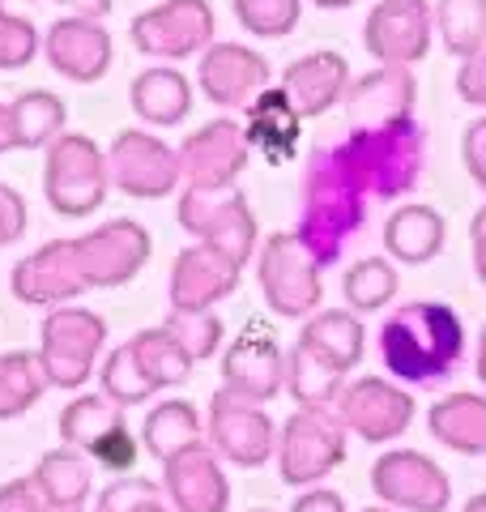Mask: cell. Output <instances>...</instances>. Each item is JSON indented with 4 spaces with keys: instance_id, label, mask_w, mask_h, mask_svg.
<instances>
[{
    "instance_id": "1",
    "label": "cell",
    "mask_w": 486,
    "mask_h": 512,
    "mask_svg": "<svg viewBox=\"0 0 486 512\" xmlns=\"http://www.w3.org/2000/svg\"><path fill=\"white\" fill-rule=\"evenodd\" d=\"M363 222H367V188L350 171L342 146H316L303 167L295 235L329 269L363 235Z\"/></svg>"
},
{
    "instance_id": "2",
    "label": "cell",
    "mask_w": 486,
    "mask_h": 512,
    "mask_svg": "<svg viewBox=\"0 0 486 512\" xmlns=\"http://www.w3.org/2000/svg\"><path fill=\"white\" fill-rule=\"evenodd\" d=\"M380 359L401 384H440L465 359V325L457 308L440 299H414L384 316Z\"/></svg>"
},
{
    "instance_id": "3",
    "label": "cell",
    "mask_w": 486,
    "mask_h": 512,
    "mask_svg": "<svg viewBox=\"0 0 486 512\" xmlns=\"http://www.w3.org/2000/svg\"><path fill=\"white\" fill-rule=\"evenodd\" d=\"M337 146H342L350 171L359 175V184L367 188V197L376 201L410 197L427 171V128L414 116L380 128H350Z\"/></svg>"
},
{
    "instance_id": "4",
    "label": "cell",
    "mask_w": 486,
    "mask_h": 512,
    "mask_svg": "<svg viewBox=\"0 0 486 512\" xmlns=\"http://www.w3.org/2000/svg\"><path fill=\"white\" fill-rule=\"evenodd\" d=\"M346 436L337 406H295L278 427V474L286 487H320L346 461Z\"/></svg>"
},
{
    "instance_id": "5",
    "label": "cell",
    "mask_w": 486,
    "mask_h": 512,
    "mask_svg": "<svg viewBox=\"0 0 486 512\" xmlns=\"http://www.w3.org/2000/svg\"><path fill=\"white\" fill-rule=\"evenodd\" d=\"M111 171L107 150H99L86 133H64L47 146L43 158V197L60 218H90L107 201Z\"/></svg>"
},
{
    "instance_id": "6",
    "label": "cell",
    "mask_w": 486,
    "mask_h": 512,
    "mask_svg": "<svg viewBox=\"0 0 486 512\" xmlns=\"http://www.w3.org/2000/svg\"><path fill=\"white\" fill-rule=\"evenodd\" d=\"M320 274L324 265L316 261L295 231H278L256 248V282H261L265 308L286 320H307L320 312Z\"/></svg>"
},
{
    "instance_id": "7",
    "label": "cell",
    "mask_w": 486,
    "mask_h": 512,
    "mask_svg": "<svg viewBox=\"0 0 486 512\" xmlns=\"http://www.w3.org/2000/svg\"><path fill=\"white\" fill-rule=\"evenodd\" d=\"M103 346H107V320L99 312H86V308H52L39 329V363L47 372V384L52 389L73 393L81 389L94 367H103Z\"/></svg>"
},
{
    "instance_id": "8",
    "label": "cell",
    "mask_w": 486,
    "mask_h": 512,
    "mask_svg": "<svg viewBox=\"0 0 486 512\" xmlns=\"http://www.w3.org/2000/svg\"><path fill=\"white\" fill-rule=\"evenodd\" d=\"M175 218H180V227L197 239V244H214L243 265L261 248L252 205L235 184L231 188H184Z\"/></svg>"
},
{
    "instance_id": "9",
    "label": "cell",
    "mask_w": 486,
    "mask_h": 512,
    "mask_svg": "<svg viewBox=\"0 0 486 512\" xmlns=\"http://www.w3.org/2000/svg\"><path fill=\"white\" fill-rule=\"evenodd\" d=\"M107 171H111V188H120L124 197H137V201H162L184 184L180 150H171L150 128H124V133H116L107 150Z\"/></svg>"
},
{
    "instance_id": "10",
    "label": "cell",
    "mask_w": 486,
    "mask_h": 512,
    "mask_svg": "<svg viewBox=\"0 0 486 512\" xmlns=\"http://www.w3.org/2000/svg\"><path fill=\"white\" fill-rule=\"evenodd\" d=\"M214 9L205 0H162V5H150L133 18L128 35H133V47L150 60H188V56H201L209 43H214Z\"/></svg>"
},
{
    "instance_id": "11",
    "label": "cell",
    "mask_w": 486,
    "mask_h": 512,
    "mask_svg": "<svg viewBox=\"0 0 486 512\" xmlns=\"http://www.w3.org/2000/svg\"><path fill=\"white\" fill-rule=\"evenodd\" d=\"M278 427L282 423H273L265 406H256L231 389L214 393L209 419H205L214 453L239 470H256V466H265L269 457H278Z\"/></svg>"
},
{
    "instance_id": "12",
    "label": "cell",
    "mask_w": 486,
    "mask_h": 512,
    "mask_svg": "<svg viewBox=\"0 0 486 512\" xmlns=\"http://www.w3.org/2000/svg\"><path fill=\"white\" fill-rule=\"evenodd\" d=\"M371 491L397 512H448L452 478L418 448H388L371 461Z\"/></svg>"
},
{
    "instance_id": "13",
    "label": "cell",
    "mask_w": 486,
    "mask_h": 512,
    "mask_svg": "<svg viewBox=\"0 0 486 512\" xmlns=\"http://www.w3.org/2000/svg\"><path fill=\"white\" fill-rule=\"evenodd\" d=\"M337 414L342 423L367 444H393L410 431L418 402L414 393H405L401 380H384V376H359L346 380L342 397H337Z\"/></svg>"
},
{
    "instance_id": "14",
    "label": "cell",
    "mask_w": 486,
    "mask_h": 512,
    "mask_svg": "<svg viewBox=\"0 0 486 512\" xmlns=\"http://www.w3.org/2000/svg\"><path fill=\"white\" fill-rule=\"evenodd\" d=\"M9 291L26 308H47V312L86 295L90 282H86V269H81L77 239H52L39 252L22 256L9 274Z\"/></svg>"
},
{
    "instance_id": "15",
    "label": "cell",
    "mask_w": 486,
    "mask_h": 512,
    "mask_svg": "<svg viewBox=\"0 0 486 512\" xmlns=\"http://www.w3.org/2000/svg\"><path fill=\"white\" fill-rule=\"evenodd\" d=\"M435 43V5L431 0H380L363 22V47L376 64H414Z\"/></svg>"
},
{
    "instance_id": "16",
    "label": "cell",
    "mask_w": 486,
    "mask_h": 512,
    "mask_svg": "<svg viewBox=\"0 0 486 512\" xmlns=\"http://www.w3.org/2000/svg\"><path fill=\"white\" fill-rule=\"evenodd\" d=\"M77 252H81V269L94 291H116V286L133 282L145 261H150V231L133 218H111L103 227H94L86 235H77Z\"/></svg>"
},
{
    "instance_id": "17",
    "label": "cell",
    "mask_w": 486,
    "mask_h": 512,
    "mask_svg": "<svg viewBox=\"0 0 486 512\" xmlns=\"http://www.w3.org/2000/svg\"><path fill=\"white\" fill-rule=\"evenodd\" d=\"M252 158L248 128L239 120L222 116L201 124L197 133L184 137L180 146V167H184V188H231Z\"/></svg>"
},
{
    "instance_id": "18",
    "label": "cell",
    "mask_w": 486,
    "mask_h": 512,
    "mask_svg": "<svg viewBox=\"0 0 486 512\" xmlns=\"http://www.w3.org/2000/svg\"><path fill=\"white\" fill-rule=\"evenodd\" d=\"M197 86L222 111H248L269 90V60L243 43H209L197 64Z\"/></svg>"
},
{
    "instance_id": "19",
    "label": "cell",
    "mask_w": 486,
    "mask_h": 512,
    "mask_svg": "<svg viewBox=\"0 0 486 512\" xmlns=\"http://www.w3.org/2000/svg\"><path fill=\"white\" fill-rule=\"evenodd\" d=\"M243 282V261L214 244H192L175 256L167 299L180 312H214L222 299H231Z\"/></svg>"
},
{
    "instance_id": "20",
    "label": "cell",
    "mask_w": 486,
    "mask_h": 512,
    "mask_svg": "<svg viewBox=\"0 0 486 512\" xmlns=\"http://www.w3.org/2000/svg\"><path fill=\"white\" fill-rule=\"evenodd\" d=\"M222 384L248 402L265 406L286 389V355L278 338L261 325H248L235 333V342L222 355Z\"/></svg>"
},
{
    "instance_id": "21",
    "label": "cell",
    "mask_w": 486,
    "mask_h": 512,
    "mask_svg": "<svg viewBox=\"0 0 486 512\" xmlns=\"http://www.w3.org/2000/svg\"><path fill=\"white\" fill-rule=\"evenodd\" d=\"M414 103H418V82L410 64H376L371 73L354 77L342 99L350 128H380L405 120L414 116Z\"/></svg>"
},
{
    "instance_id": "22",
    "label": "cell",
    "mask_w": 486,
    "mask_h": 512,
    "mask_svg": "<svg viewBox=\"0 0 486 512\" xmlns=\"http://www.w3.org/2000/svg\"><path fill=\"white\" fill-rule=\"evenodd\" d=\"M43 56L60 77L94 86L111 69V35L94 18H56L43 35Z\"/></svg>"
},
{
    "instance_id": "23",
    "label": "cell",
    "mask_w": 486,
    "mask_h": 512,
    "mask_svg": "<svg viewBox=\"0 0 486 512\" xmlns=\"http://www.w3.org/2000/svg\"><path fill=\"white\" fill-rule=\"evenodd\" d=\"M162 487L175 512H226L231 508V478L222 470L214 448H188V453L162 461Z\"/></svg>"
},
{
    "instance_id": "24",
    "label": "cell",
    "mask_w": 486,
    "mask_h": 512,
    "mask_svg": "<svg viewBox=\"0 0 486 512\" xmlns=\"http://www.w3.org/2000/svg\"><path fill=\"white\" fill-rule=\"evenodd\" d=\"M350 64L342 52H312L286 64L282 73V90L290 94V103L303 120H316L324 111H333V103L346 99L350 90Z\"/></svg>"
},
{
    "instance_id": "25",
    "label": "cell",
    "mask_w": 486,
    "mask_h": 512,
    "mask_svg": "<svg viewBox=\"0 0 486 512\" xmlns=\"http://www.w3.org/2000/svg\"><path fill=\"white\" fill-rule=\"evenodd\" d=\"M444 239H448V222L435 205L423 201H410L401 210L388 214L384 222V252L401 265H427L444 252Z\"/></svg>"
},
{
    "instance_id": "26",
    "label": "cell",
    "mask_w": 486,
    "mask_h": 512,
    "mask_svg": "<svg viewBox=\"0 0 486 512\" xmlns=\"http://www.w3.org/2000/svg\"><path fill=\"white\" fill-rule=\"evenodd\" d=\"M128 103H133V116L150 128H175L188 120L192 111V86L180 69L171 64H154L133 77L128 86Z\"/></svg>"
},
{
    "instance_id": "27",
    "label": "cell",
    "mask_w": 486,
    "mask_h": 512,
    "mask_svg": "<svg viewBox=\"0 0 486 512\" xmlns=\"http://www.w3.org/2000/svg\"><path fill=\"white\" fill-rule=\"evenodd\" d=\"M435 444L461 457H486V393H448L427 410Z\"/></svg>"
},
{
    "instance_id": "28",
    "label": "cell",
    "mask_w": 486,
    "mask_h": 512,
    "mask_svg": "<svg viewBox=\"0 0 486 512\" xmlns=\"http://www.w3.org/2000/svg\"><path fill=\"white\" fill-rule=\"evenodd\" d=\"M243 128H248V141L252 150H265L273 163H286L295 158L299 146V133H303V116L290 103V94L282 86H269L261 99H256L248 111H243Z\"/></svg>"
},
{
    "instance_id": "29",
    "label": "cell",
    "mask_w": 486,
    "mask_h": 512,
    "mask_svg": "<svg viewBox=\"0 0 486 512\" xmlns=\"http://www.w3.org/2000/svg\"><path fill=\"white\" fill-rule=\"evenodd\" d=\"M35 483L47 495L52 512H81L86 500L94 495V461L81 453V448L60 444V448H52V453L39 457Z\"/></svg>"
},
{
    "instance_id": "30",
    "label": "cell",
    "mask_w": 486,
    "mask_h": 512,
    "mask_svg": "<svg viewBox=\"0 0 486 512\" xmlns=\"http://www.w3.org/2000/svg\"><path fill=\"white\" fill-rule=\"evenodd\" d=\"M201 431H205V423H201L197 406H188L184 397H167L162 406H154L150 414H145L141 444H145V453H150L154 461H171V457L188 453V448L205 444Z\"/></svg>"
},
{
    "instance_id": "31",
    "label": "cell",
    "mask_w": 486,
    "mask_h": 512,
    "mask_svg": "<svg viewBox=\"0 0 486 512\" xmlns=\"http://www.w3.org/2000/svg\"><path fill=\"white\" fill-rule=\"evenodd\" d=\"M346 389V372L316 346L295 342L286 355V393L295 406H333Z\"/></svg>"
},
{
    "instance_id": "32",
    "label": "cell",
    "mask_w": 486,
    "mask_h": 512,
    "mask_svg": "<svg viewBox=\"0 0 486 512\" xmlns=\"http://www.w3.org/2000/svg\"><path fill=\"white\" fill-rule=\"evenodd\" d=\"M120 427H128L124 423V406H116L107 393H81V397H73V402L60 410V419H56L60 444L81 448L86 457Z\"/></svg>"
},
{
    "instance_id": "33",
    "label": "cell",
    "mask_w": 486,
    "mask_h": 512,
    "mask_svg": "<svg viewBox=\"0 0 486 512\" xmlns=\"http://www.w3.org/2000/svg\"><path fill=\"white\" fill-rule=\"evenodd\" d=\"M299 342L316 346L320 355H329L342 372H354L363 359L367 333H363V320L354 308H324L316 316H307V325L299 329Z\"/></svg>"
},
{
    "instance_id": "34",
    "label": "cell",
    "mask_w": 486,
    "mask_h": 512,
    "mask_svg": "<svg viewBox=\"0 0 486 512\" xmlns=\"http://www.w3.org/2000/svg\"><path fill=\"white\" fill-rule=\"evenodd\" d=\"M13 107V124H18V141L22 150H47L56 137H64L69 124V107L60 94L52 90H22L9 99Z\"/></svg>"
},
{
    "instance_id": "35",
    "label": "cell",
    "mask_w": 486,
    "mask_h": 512,
    "mask_svg": "<svg viewBox=\"0 0 486 512\" xmlns=\"http://www.w3.org/2000/svg\"><path fill=\"white\" fill-rule=\"evenodd\" d=\"M47 393V372L30 350H5L0 355V423L18 419Z\"/></svg>"
},
{
    "instance_id": "36",
    "label": "cell",
    "mask_w": 486,
    "mask_h": 512,
    "mask_svg": "<svg viewBox=\"0 0 486 512\" xmlns=\"http://www.w3.org/2000/svg\"><path fill=\"white\" fill-rule=\"evenodd\" d=\"M128 346H133L137 363L145 367V376L154 380V389H158V393H162V389H175V384H184V380L192 376V367H197V363L188 359V350L175 342L162 325L133 333V338H128Z\"/></svg>"
},
{
    "instance_id": "37",
    "label": "cell",
    "mask_w": 486,
    "mask_h": 512,
    "mask_svg": "<svg viewBox=\"0 0 486 512\" xmlns=\"http://www.w3.org/2000/svg\"><path fill=\"white\" fill-rule=\"evenodd\" d=\"M435 35L448 56H474L486 47V0H435Z\"/></svg>"
},
{
    "instance_id": "38",
    "label": "cell",
    "mask_w": 486,
    "mask_h": 512,
    "mask_svg": "<svg viewBox=\"0 0 486 512\" xmlns=\"http://www.w3.org/2000/svg\"><path fill=\"white\" fill-rule=\"evenodd\" d=\"M342 295H346V308H354L359 316L388 308L397 299V265L388 256H363V261H354L346 269Z\"/></svg>"
},
{
    "instance_id": "39",
    "label": "cell",
    "mask_w": 486,
    "mask_h": 512,
    "mask_svg": "<svg viewBox=\"0 0 486 512\" xmlns=\"http://www.w3.org/2000/svg\"><path fill=\"white\" fill-rule=\"evenodd\" d=\"M99 393H107L116 406H141V402H150V397L158 393L154 389V380L145 376V367L137 363V355H133V346H116L111 355L103 359V367H99Z\"/></svg>"
},
{
    "instance_id": "40",
    "label": "cell",
    "mask_w": 486,
    "mask_h": 512,
    "mask_svg": "<svg viewBox=\"0 0 486 512\" xmlns=\"http://www.w3.org/2000/svg\"><path fill=\"white\" fill-rule=\"evenodd\" d=\"M162 329H167L171 338L188 350L192 363L214 359L218 350H222V338H226L218 312H180V308H171L167 320H162Z\"/></svg>"
},
{
    "instance_id": "41",
    "label": "cell",
    "mask_w": 486,
    "mask_h": 512,
    "mask_svg": "<svg viewBox=\"0 0 486 512\" xmlns=\"http://www.w3.org/2000/svg\"><path fill=\"white\" fill-rule=\"evenodd\" d=\"M231 9L239 26L256 39H286L303 18L299 0H231Z\"/></svg>"
},
{
    "instance_id": "42",
    "label": "cell",
    "mask_w": 486,
    "mask_h": 512,
    "mask_svg": "<svg viewBox=\"0 0 486 512\" xmlns=\"http://www.w3.org/2000/svg\"><path fill=\"white\" fill-rule=\"evenodd\" d=\"M43 52V39L30 18H18V13L5 9L0 0V69L13 73V69H26L30 60Z\"/></svg>"
},
{
    "instance_id": "43",
    "label": "cell",
    "mask_w": 486,
    "mask_h": 512,
    "mask_svg": "<svg viewBox=\"0 0 486 512\" xmlns=\"http://www.w3.org/2000/svg\"><path fill=\"white\" fill-rule=\"evenodd\" d=\"M167 487L150 483V478H137V474H120L116 483H107L99 491V512H133L145 500H162Z\"/></svg>"
},
{
    "instance_id": "44",
    "label": "cell",
    "mask_w": 486,
    "mask_h": 512,
    "mask_svg": "<svg viewBox=\"0 0 486 512\" xmlns=\"http://www.w3.org/2000/svg\"><path fill=\"white\" fill-rule=\"evenodd\" d=\"M137 453H141V444L133 440V431L120 427V431H111L99 448H94L90 461H94V466H103V470H111V474H133Z\"/></svg>"
},
{
    "instance_id": "45",
    "label": "cell",
    "mask_w": 486,
    "mask_h": 512,
    "mask_svg": "<svg viewBox=\"0 0 486 512\" xmlns=\"http://www.w3.org/2000/svg\"><path fill=\"white\" fill-rule=\"evenodd\" d=\"M0 512H52V504H47V495L39 491L35 474H30L0 483Z\"/></svg>"
},
{
    "instance_id": "46",
    "label": "cell",
    "mask_w": 486,
    "mask_h": 512,
    "mask_svg": "<svg viewBox=\"0 0 486 512\" xmlns=\"http://www.w3.org/2000/svg\"><path fill=\"white\" fill-rule=\"evenodd\" d=\"M26 227H30V214H26L22 192L9 188V184H0V248L18 244V239L26 235Z\"/></svg>"
},
{
    "instance_id": "47",
    "label": "cell",
    "mask_w": 486,
    "mask_h": 512,
    "mask_svg": "<svg viewBox=\"0 0 486 512\" xmlns=\"http://www.w3.org/2000/svg\"><path fill=\"white\" fill-rule=\"evenodd\" d=\"M457 99L486 111V47H478L474 56L461 60V69H457Z\"/></svg>"
},
{
    "instance_id": "48",
    "label": "cell",
    "mask_w": 486,
    "mask_h": 512,
    "mask_svg": "<svg viewBox=\"0 0 486 512\" xmlns=\"http://www.w3.org/2000/svg\"><path fill=\"white\" fill-rule=\"evenodd\" d=\"M461 163L469 171V180H474L486 197V116L469 120V128L461 133Z\"/></svg>"
},
{
    "instance_id": "49",
    "label": "cell",
    "mask_w": 486,
    "mask_h": 512,
    "mask_svg": "<svg viewBox=\"0 0 486 512\" xmlns=\"http://www.w3.org/2000/svg\"><path fill=\"white\" fill-rule=\"evenodd\" d=\"M290 512H346V500L329 487H303L295 495V504H290Z\"/></svg>"
},
{
    "instance_id": "50",
    "label": "cell",
    "mask_w": 486,
    "mask_h": 512,
    "mask_svg": "<svg viewBox=\"0 0 486 512\" xmlns=\"http://www.w3.org/2000/svg\"><path fill=\"white\" fill-rule=\"evenodd\" d=\"M469 248H474V274L486 286V201L474 210V222H469Z\"/></svg>"
},
{
    "instance_id": "51",
    "label": "cell",
    "mask_w": 486,
    "mask_h": 512,
    "mask_svg": "<svg viewBox=\"0 0 486 512\" xmlns=\"http://www.w3.org/2000/svg\"><path fill=\"white\" fill-rule=\"evenodd\" d=\"M35 5H56L69 9V18H94V22H103L111 13V0H35Z\"/></svg>"
},
{
    "instance_id": "52",
    "label": "cell",
    "mask_w": 486,
    "mask_h": 512,
    "mask_svg": "<svg viewBox=\"0 0 486 512\" xmlns=\"http://www.w3.org/2000/svg\"><path fill=\"white\" fill-rule=\"evenodd\" d=\"M9 150H22V141H18V124H13V107L0 103V154Z\"/></svg>"
},
{
    "instance_id": "53",
    "label": "cell",
    "mask_w": 486,
    "mask_h": 512,
    "mask_svg": "<svg viewBox=\"0 0 486 512\" xmlns=\"http://www.w3.org/2000/svg\"><path fill=\"white\" fill-rule=\"evenodd\" d=\"M474 372H478V380L486 384V329L478 333V350H474Z\"/></svg>"
},
{
    "instance_id": "54",
    "label": "cell",
    "mask_w": 486,
    "mask_h": 512,
    "mask_svg": "<svg viewBox=\"0 0 486 512\" xmlns=\"http://www.w3.org/2000/svg\"><path fill=\"white\" fill-rule=\"evenodd\" d=\"M133 512H175V508H171L167 495H162V500H145V504H137Z\"/></svg>"
},
{
    "instance_id": "55",
    "label": "cell",
    "mask_w": 486,
    "mask_h": 512,
    "mask_svg": "<svg viewBox=\"0 0 486 512\" xmlns=\"http://www.w3.org/2000/svg\"><path fill=\"white\" fill-rule=\"evenodd\" d=\"M461 512H486V491L469 495V500H465V508H461Z\"/></svg>"
},
{
    "instance_id": "56",
    "label": "cell",
    "mask_w": 486,
    "mask_h": 512,
    "mask_svg": "<svg viewBox=\"0 0 486 512\" xmlns=\"http://www.w3.org/2000/svg\"><path fill=\"white\" fill-rule=\"evenodd\" d=\"M312 5H320V9H350V5H359V0H312Z\"/></svg>"
},
{
    "instance_id": "57",
    "label": "cell",
    "mask_w": 486,
    "mask_h": 512,
    "mask_svg": "<svg viewBox=\"0 0 486 512\" xmlns=\"http://www.w3.org/2000/svg\"><path fill=\"white\" fill-rule=\"evenodd\" d=\"M363 512H397V508H388V504H376V508H363Z\"/></svg>"
},
{
    "instance_id": "58",
    "label": "cell",
    "mask_w": 486,
    "mask_h": 512,
    "mask_svg": "<svg viewBox=\"0 0 486 512\" xmlns=\"http://www.w3.org/2000/svg\"><path fill=\"white\" fill-rule=\"evenodd\" d=\"M256 512H273V508H256Z\"/></svg>"
},
{
    "instance_id": "59",
    "label": "cell",
    "mask_w": 486,
    "mask_h": 512,
    "mask_svg": "<svg viewBox=\"0 0 486 512\" xmlns=\"http://www.w3.org/2000/svg\"><path fill=\"white\" fill-rule=\"evenodd\" d=\"M81 512H90V508H81ZM94 512H99V508H94Z\"/></svg>"
}]
</instances>
